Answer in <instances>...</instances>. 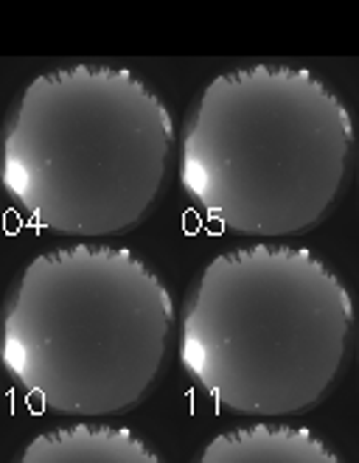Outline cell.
<instances>
[{
	"mask_svg": "<svg viewBox=\"0 0 359 463\" xmlns=\"http://www.w3.org/2000/svg\"><path fill=\"white\" fill-rule=\"evenodd\" d=\"M172 141L169 107L132 71H48L6 118L0 185L51 233L116 236L152 208Z\"/></svg>",
	"mask_w": 359,
	"mask_h": 463,
	"instance_id": "obj_1",
	"label": "cell"
},
{
	"mask_svg": "<svg viewBox=\"0 0 359 463\" xmlns=\"http://www.w3.org/2000/svg\"><path fill=\"white\" fill-rule=\"evenodd\" d=\"M354 124L323 79L295 65L216 76L183 127L180 183L241 236H295L337 200Z\"/></svg>",
	"mask_w": 359,
	"mask_h": 463,
	"instance_id": "obj_2",
	"label": "cell"
},
{
	"mask_svg": "<svg viewBox=\"0 0 359 463\" xmlns=\"http://www.w3.org/2000/svg\"><path fill=\"white\" fill-rule=\"evenodd\" d=\"M351 320L345 284L312 250L250 244L216 256L191 287L180 363L225 411L303 413L337 379Z\"/></svg>",
	"mask_w": 359,
	"mask_h": 463,
	"instance_id": "obj_3",
	"label": "cell"
},
{
	"mask_svg": "<svg viewBox=\"0 0 359 463\" xmlns=\"http://www.w3.org/2000/svg\"><path fill=\"white\" fill-rule=\"evenodd\" d=\"M172 320L169 289L132 250L71 244L37 256L12 287L0 363L53 413H124L155 383Z\"/></svg>",
	"mask_w": 359,
	"mask_h": 463,
	"instance_id": "obj_4",
	"label": "cell"
},
{
	"mask_svg": "<svg viewBox=\"0 0 359 463\" xmlns=\"http://www.w3.org/2000/svg\"><path fill=\"white\" fill-rule=\"evenodd\" d=\"M197 463H343L307 427L250 424L216 435Z\"/></svg>",
	"mask_w": 359,
	"mask_h": 463,
	"instance_id": "obj_5",
	"label": "cell"
},
{
	"mask_svg": "<svg viewBox=\"0 0 359 463\" xmlns=\"http://www.w3.org/2000/svg\"><path fill=\"white\" fill-rule=\"evenodd\" d=\"M17 463H163L127 427L107 424H71L40 432L23 449Z\"/></svg>",
	"mask_w": 359,
	"mask_h": 463,
	"instance_id": "obj_6",
	"label": "cell"
}]
</instances>
